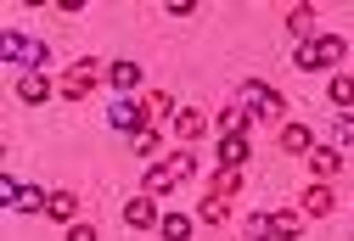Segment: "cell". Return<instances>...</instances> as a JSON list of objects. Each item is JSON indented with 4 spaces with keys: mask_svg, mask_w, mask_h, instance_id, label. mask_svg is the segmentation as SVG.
Here are the masks:
<instances>
[{
    "mask_svg": "<svg viewBox=\"0 0 354 241\" xmlns=\"http://www.w3.org/2000/svg\"><path fill=\"white\" fill-rule=\"evenodd\" d=\"M343 51H348V45H343L337 34H315L309 45H298L292 68H298V73H326V68H337V62H343Z\"/></svg>",
    "mask_w": 354,
    "mask_h": 241,
    "instance_id": "3957f363",
    "label": "cell"
},
{
    "mask_svg": "<svg viewBox=\"0 0 354 241\" xmlns=\"http://www.w3.org/2000/svg\"><path fill=\"white\" fill-rule=\"evenodd\" d=\"M0 62H23V73H39V62H51V45L6 28V34H0Z\"/></svg>",
    "mask_w": 354,
    "mask_h": 241,
    "instance_id": "277c9868",
    "label": "cell"
},
{
    "mask_svg": "<svg viewBox=\"0 0 354 241\" xmlns=\"http://www.w3.org/2000/svg\"><path fill=\"white\" fill-rule=\"evenodd\" d=\"M147 113H152V118H174L180 107H174V95H169V90H152V95H147Z\"/></svg>",
    "mask_w": 354,
    "mask_h": 241,
    "instance_id": "484cf974",
    "label": "cell"
},
{
    "mask_svg": "<svg viewBox=\"0 0 354 241\" xmlns=\"http://www.w3.org/2000/svg\"><path fill=\"white\" fill-rule=\"evenodd\" d=\"M147 102H136V95H118V107H107V124L118 129V135H129V140H136L141 129H147Z\"/></svg>",
    "mask_w": 354,
    "mask_h": 241,
    "instance_id": "52a82bcc",
    "label": "cell"
},
{
    "mask_svg": "<svg viewBox=\"0 0 354 241\" xmlns=\"http://www.w3.org/2000/svg\"><path fill=\"white\" fill-rule=\"evenodd\" d=\"M236 102L248 107L253 124H281V113H287V95H281L276 84H264V79H248V84L236 90Z\"/></svg>",
    "mask_w": 354,
    "mask_h": 241,
    "instance_id": "6da1fadb",
    "label": "cell"
},
{
    "mask_svg": "<svg viewBox=\"0 0 354 241\" xmlns=\"http://www.w3.org/2000/svg\"><path fill=\"white\" fill-rule=\"evenodd\" d=\"M242 230H248V241H298V235H304V213H298V208H281V213H253Z\"/></svg>",
    "mask_w": 354,
    "mask_h": 241,
    "instance_id": "7a4b0ae2",
    "label": "cell"
},
{
    "mask_svg": "<svg viewBox=\"0 0 354 241\" xmlns=\"http://www.w3.org/2000/svg\"><path fill=\"white\" fill-rule=\"evenodd\" d=\"M46 202H51V191H39V185L17 191V213H46Z\"/></svg>",
    "mask_w": 354,
    "mask_h": 241,
    "instance_id": "603a6c76",
    "label": "cell"
},
{
    "mask_svg": "<svg viewBox=\"0 0 354 241\" xmlns=\"http://www.w3.org/2000/svg\"><path fill=\"white\" fill-rule=\"evenodd\" d=\"M309 174H315V180H337L343 174V152L332 146V140H326V146H309Z\"/></svg>",
    "mask_w": 354,
    "mask_h": 241,
    "instance_id": "8fae6325",
    "label": "cell"
},
{
    "mask_svg": "<svg viewBox=\"0 0 354 241\" xmlns=\"http://www.w3.org/2000/svg\"><path fill=\"white\" fill-rule=\"evenodd\" d=\"M169 129L180 135V140H203V135L214 129V118H208V113H197V107H180V113L169 118Z\"/></svg>",
    "mask_w": 354,
    "mask_h": 241,
    "instance_id": "30bf717a",
    "label": "cell"
},
{
    "mask_svg": "<svg viewBox=\"0 0 354 241\" xmlns=\"http://www.w3.org/2000/svg\"><path fill=\"white\" fill-rule=\"evenodd\" d=\"M326 102H332L337 113H348V107H354V73H337V79L326 84Z\"/></svg>",
    "mask_w": 354,
    "mask_h": 241,
    "instance_id": "ffe728a7",
    "label": "cell"
},
{
    "mask_svg": "<svg viewBox=\"0 0 354 241\" xmlns=\"http://www.w3.org/2000/svg\"><path fill=\"white\" fill-rule=\"evenodd\" d=\"M309 146H315L309 124H281V129H276V152H287V157H309Z\"/></svg>",
    "mask_w": 354,
    "mask_h": 241,
    "instance_id": "ba28073f",
    "label": "cell"
},
{
    "mask_svg": "<svg viewBox=\"0 0 354 241\" xmlns=\"http://www.w3.org/2000/svg\"><path fill=\"white\" fill-rule=\"evenodd\" d=\"M169 174H174V180H192V174H197V157H192V152H169Z\"/></svg>",
    "mask_w": 354,
    "mask_h": 241,
    "instance_id": "4316f807",
    "label": "cell"
},
{
    "mask_svg": "<svg viewBox=\"0 0 354 241\" xmlns=\"http://www.w3.org/2000/svg\"><path fill=\"white\" fill-rule=\"evenodd\" d=\"M214 129H219V135H248V129H253V118H248V107H242V102H231V107H219V113H214Z\"/></svg>",
    "mask_w": 354,
    "mask_h": 241,
    "instance_id": "9a60e30c",
    "label": "cell"
},
{
    "mask_svg": "<svg viewBox=\"0 0 354 241\" xmlns=\"http://www.w3.org/2000/svg\"><path fill=\"white\" fill-rule=\"evenodd\" d=\"M298 213H304V219H332V213H337V191H332V180L304 185V191H298Z\"/></svg>",
    "mask_w": 354,
    "mask_h": 241,
    "instance_id": "8992f818",
    "label": "cell"
},
{
    "mask_svg": "<svg viewBox=\"0 0 354 241\" xmlns=\"http://www.w3.org/2000/svg\"><path fill=\"white\" fill-rule=\"evenodd\" d=\"M174 185H180V180L169 174V163H152V168H147V180H141L147 197H163V191H174Z\"/></svg>",
    "mask_w": 354,
    "mask_h": 241,
    "instance_id": "44dd1931",
    "label": "cell"
},
{
    "mask_svg": "<svg viewBox=\"0 0 354 241\" xmlns=\"http://www.w3.org/2000/svg\"><path fill=\"white\" fill-rule=\"evenodd\" d=\"M158 219H163V213H158V202L147 197V191L124 202V224H129V230H158Z\"/></svg>",
    "mask_w": 354,
    "mask_h": 241,
    "instance_id": "9c48e42d",
    "label": "cell"
},
{
    "mask_svg": "<svg viewBox=\"0 0 354 241\" xmlns=\"http://www.w3.org/2000/svg\"><path fill=\"white\" fill-rule=\"evenodd\" d=\"M46 219H57V224H73V219H79V197H73V191H51Z\"/></svg>",
    "mask_w": 354,
    "mask_h": 241,
    "instance_id": "e0dca14e",
    "label": "cell"
},
{
    "mask_svg": "<svg viewBox=\"0 0 354 241\" xmlns=\"http://www.w3.org/2000/svg\"><path fill=\"white\" fill-rule=\"evenodd\" d=\"M236 191H242V168H214V180H208V197H236Z\"/></svg>",
    "mask_w": 354,
    "mask_h": 241,
    "instance_id": "ac0fdd59",
    "label": "cell"
},
{
    "mask_svg": "<svg viewBox=\"0 0 354 241\" xmlns=\"http://www.w3.org/2000/svg\"><path fill=\"white\" fill-rule=\"evenodd\" d=\"M287 34H292L298 45L315 39V6H292V12H287Z\"/></svg>",
    "mask_w": 354,
    "mask_h": 241,
    "instance_id": "2e32d148",
    "label": "cell"
},
{
    "mask_svg": "<svg viewBox=\"0 0 354 241\" xmlns=\"http://www.w3.org/2000/svg\"><path fill=\"white\" fill-rule=\"evenodd\" d=\"M197 219H203V224H225V219H231V202H225V197H203V202H197Z\"/></svg>",
    "mask_w": 354,
    "mask_h": 241,
    "instance_id": "7402d4cb",
    "label": "cell"
},
{
    "mask_svg": "<svg viewBox=\"0 0 354 241\" xmlns=\"http://www.w3.org/2000/svg\"><path fill=\"white\" fill-rule=\"evenodd\" d=\"M17 191H23V185H17L12 174H0V202H6V208H17Z\"/></svg>",
    "mask_w": 354,
    "mask_h": 241,
    "instance_id": "f1b7e54d",
    "label": "cell"
},
{
    "mask_svg": "<svg viewBox=\"0 0 354 241\" xmlns=\"http://www.w3.org/2000/svg\"><path fill=\"white\" fill-rule=\"evenodd\" d=\"M96 84H102V68L96 62H73L68 73H62V102H91V95H96Z\"/></svg>",
    "mask_w": 354,
    "mask_h": 241,
    "instance_id": "5b68a950",
    "label": "cell"
},
{
    "mask_svg": "<svg viewBox=\"0 0 354 241\" xmlns=\"http://www.w3.org/2000/svg\"><path fill=\"white\" fill-rule=\"evenodd\" d=\"M253 157V140L248 135H219V168H242Z\"/></svg>",
    "mask_w": 354,
    "mask_h": 241,
    "instance_id": "4fadbf2b",
    "label": "cell"
},
{
    "mask_svg": "<svg viewBox=\"0 0 354 241\" xmlns=\"http://www.w3.org/2000/svg\"><path fill=\"white\" fill-rule=\"evenodd\" d=\"M158 235L163 241H192V213H163L158 219Z\"/></svg>",
    "mask_w": 354,
    "mask_h": 241,
    "instance_id": "d6986e66",
    "label": "cell"
},
{
    "mask_svg": "<svg viewBox=\"0 0 354 241\" xmlns=\"http://www.w3.org/2000/svg\"><path fill=\"white\" fill-rule=\"evenodd\" d=\"M107 84H113L118 95H136V90H141V62H129V57L113 62V68H107Z\"/></svg>",
    "mask_w": 354,
    "mask_h": 241,
    "instance_id": "5bb4252c",
    "label": "cell"
},
{
    "mask_svg": "<svg viewBox=\"0 0 354 241\" xmlns=\"http://www.w3.org/2000/svg\"><path fill=\"white\" fill-rule=\"evenodd\" d=\"M62 241H102V235H96V224H84V219H73V224L62 230Z\"/></svg>",
    "mask_w": 354,
    "mask_h": 241,
    "instance_id": "83f0119b",
    "label": "cell"
},
{
    "mask_svg": "<svg viewBox=\"0 0 354 241\" xmlns=\"http://www.w3.org/2000/svg\"><path fill=\"white\" fill-rule=\"evenodd\" d=\"M332 146H337V152L354 146V113H337V118H332Z\"/></svg>",
    "mask_w": 354,
    "mask_h": 241,
    "instance_id": "d4e9b609",
    "label": "cell"
},
{
    "mask_svg": "<svg viewBox=\"0 0 354 241\" xmlns=\"http://www.w3.org/2000/svg\"><path fill=\"white\" fill-rule=\"evenodd\" d=\"M129 146H136V157H147V163H152V157H163V135H158V129H141L136 140H129Z\"/></svg>",
    "mask_w": 354,
    "mask_h": 241,
    "instance_id": "cb8c5ba5",
    "label": "cell"
},
{
    "mask_svg": "<svg viewBox=\"0 0 354 241\" xmlns=\"http://www.w3.org/2000/svg\"><path fill=\"white\" fill-rule=\"evenodd\" d=\"M17 102H28V107L51 102V79H46V68H39V73H17Z\"/></svg>",
    "mask_w": 354,
    "mask_h": 241,
    "instance_id": "7c38bea8",
    "label": "cell"
}]
</instances>
